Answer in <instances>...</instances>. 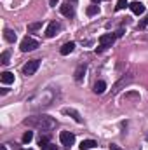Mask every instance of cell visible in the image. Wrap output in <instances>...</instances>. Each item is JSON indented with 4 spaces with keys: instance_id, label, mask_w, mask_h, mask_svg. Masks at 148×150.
<instances>
[{
    "instance_id": "1",
    "label": "cell",
    "mask_w": 148,
    "mask_h": 150,
    "mask_svg": "<svg viewBox=\"0 0 148 150\" xmlns=\"http://www.w3.org/2000/svg\"><path fill=\"white\" fill-rule=\"evenodd\" d=\"M23 122H25V126L42 129V131H51L56 127V120L51 115H32V117H26Z\"/></svg>"
},
{
    "instance_id": "2",
    "label": "cell",
    "mask_w": 148,
    "mask_h": 150,
    "mask_svg": "<svg viewBox=\"0 0 148 150\" xmlns=\"http://www.w3.org/2000/svg\"><path fill=\"white\" fill-rule=\"evenodd\" d=\"M21 51L23 52H28V51H33V49H37L38 47V42L35 40V38H32V37H25L23 40H21Z\"/></svg>"
},
{
    "instance_id": "3",
    "label": "cell",
    "mask_w": 148,
    "mask_h": 150,
    "mask_svg": "<svg viewBox=\"0 0 148 150\" xmlns=\"http://www.w3.org/2000/svg\"><path fill=\"white\" fill-rule=\"evenodd\" d=\"M113 40H115V33H105V35H101L99 37V47L96 49V51H103V49H106V47H110L111 44H113Z\"/></svg>"
},
{
    "instance_id": "4",
    "label": "cell",
    "mask_w": 148,
    "mask_h": 150,
    "mask_svg": "<svg viewBox=\"0 0 148 150\" xmlns=\"http://www.w3.org/2000/svg\"><path fill=\"white\" fill-rule=\"evenodd\" d=\"M38 67H40V61L38 59H32V61H28L23 67V74L26 75V77H32V75H35V72L38 70Z\"/></svg>"
},
{
    "instance_id": "5",
    "label": "cell",
    "mask_w": 148,
    "mask_h": 150,
    "mask_svg": "<svg viewBox=\"0 0 148 150\" xmlns=\"http://www.w3.org/2000/svg\"><path fill=\"white\" fill-rule=\"evenodd\" d=\"M132 80H134V77H132V74H129V75H124V77H122V79H120V80H118V82H117L115 86H113V89H111V93H113V94H117V93H118V91H120V89H122L124 86H127V84H131Z\"/></svg>"
},
{
    "instance_id": "6",
    "label": "cell",
    "mask_w": 148,
    "mask_h": 150,
    "mask_svg": "<svg viewBox=\"0 0 148 150\" xmlns=\"http://www.w3.org/2000/svg\"><path fill=\"white\" fill-rule=\"evenodd\" d=\"M59 142H61L63 147H72L73 142H75L73 133H70V131H61V134H59Z\"/></svg>"
},
{
    "instance_id": "7",
    "label": "cell",
    "mask_w": 148,
    "mask_h": 150,
    "mask_svg": "<svg viewBox=\"0 0 148 150\" xmlns=\"http://www.w3.org/2000/svg\"><path fill=\"white\" fill-rule=\"evenodd\" d=\"M59 30H61V25L56 23V21H52V23H49V26H47V30H45V37H49V38L56 37Z\"/></svg>"
},
{
    "instance_id": "8",
    "label": "cell",
    "mask_w": 148,
    "mask_h": 150,
    "mask_svg": "<svg viewBox=\"0 0 148 150\" xmlns=\"http://www.w3.org/2000/svg\"><path fill=\"white\" fill-rule=\"evenodd\" d=\"M59 11H61V14H63V16H66V18H73V16H75L73 5H70V2L61 4V5H59Z\"/></svg>"
},
{
    "instance_id": "9",
    "label": "cell",
    "mask_w": 148,
    "mask_h": 150,
    "mask_svg": "<svg viewBox=\"0 0 148 150\" xmlns=\"http://www.w3.org/2000/svg\"><path fill=\"white\" fill-rule=\"evenodd\" d=\"M129 7H131V11H132L134 14H138V16L145 12V5H143L141 2H138V0H136V2H132V4H131Z\"/></svg>"
},
{
    "instance_id": "10",
    "label": "cell",
    "mask_w": 148,
    "mask_h": 150,
    "mask_svg": "<svg viewBox=\"0 0 148 150\" xmlns=\"http://www.w3.org/2000/svg\"><path fill=\"white\" fill-rule=\"evenodd\" d=\"M63 113H65V115H70V117H73L75 122H78V124L82 122V117H80V113L77 112L75 108H63Z\"/></svg>"
},
{
    "instance_id": "11",
    "label": "cell",
    "mask_w": 148,
    "mask_h": 150,
    "mask_svg": "<svg viewBox=\"0 0 148 150\" xmlns=\"http://www.w3.org/2000/svg\"><path fill=\"white\" fill-rule=\"evenodd\" d=\"M0 80H2V84H12V82H14V74H11V72H2V74H0Z\"/></svg>"
},
{
    "instance_id": "12",
    "label": "cell",
    "mask_w": 148,
    "mask_h": 150,
    "mask_svg": "<svg viewBox=\"0 0 148 150\" xmlns=\"http://www.w3.org/2000/svg\"><path fill=\"white\" fill-rule=\"evenodd\" d=\"M73 49H75V44H73V42H66V44L59 49V52H61L63 56H68L70 52H73Z\"/></svg>"
},
{
    "instance_id": "13",
    "label": "cell",
    "mask_w": 148,
    "mask_h": 150,
    "mask_svg": "<svg viewBox=\"0 0 148 150\" xmlns=\"http://www.w3.org/2000/svg\"><path fill=\"white\" fill-rule=\"evenodd\" d=\"M106 91V82L105 80H98L96 84H94V93L96 94H103Z\"/></svg>"
},
{
    "instance_id": "14",
    "label": "cell",
    "mask_w": 148,
    "mask_h": 150,
    "mask_svg": "<svg viewBox=\"0 0 148 150\" xmlns=\"http://www.w3.org/2000/svg\"><path fill=\"white\" fill-rule=\"evenodd\" d=\"M85 70H87V67H85V65H80V67L75 70V80H77V82H80V80L84 79V75H85Z\"/></svg>"
},
{
    "instance_id": "15",
    "label": "cell",
    "mask_w": 148,
    "mask_h": 150,
    "mask_svg": "<svg viewBox=\"0 0 148 150\" xmlns=\"http://www.w3.org/2000/svg\"><path fill=\"white\" fill-rule=\"evenodd\" d=\"M98 143L94 142V140H84L82 143H80V150H91V149H94Z\"/></svg>"
},
{
    "instance_id": "16",
    "label": "cell",
    "mask_w": 148,
    "mask_h": 150,
    "mask_svg": "<svg viewBox=\"0 0 148 150\" xmlns=\"http://www.w3.org/2000/svg\"><path fill=\"white\" fill-rule=\"evenodd\" d=\"M4 38H5L7 42H16V33H14V30L5 28V30H4Z\"/></svg>"
},
{
    "instance_id": "17",
    "label": "cell",
    "mask_w": 148,
    "mask_h": 150,
    "mask_svg": "<svg viewBox=\"0 0 148 150\" xmlns=\"http://www.w3.org/2000/svg\"><path fill=\"white\" fill-rule=\"evenodd\" d=\"M85 12H87V16H94V14L99 12V7H98V5H89Z\"/></svg>"
},
{
    "instance_id": "18",
    "label": "cell",
    "mask_w": 148,
    "mask_h": 150,
    "mask_svg": "<svg viewBox=\"0 0 148 150\" xmlns=\"http://www.w3.org/2000/svg\"><path fill=\"white\" fill-rule=\"evenodd\" d=\"M32 140H33V131H26L23 134V143H30Z\"/></svg>"
},
{
    "instance_id": "19",
    "label": "cell",
    "mask_w": 148,
    "mask_h": 150,
    "mask_svg": "<svg viewBox=\"0 0 148 150\" xmlns=\"http://www.w3.org/2000/svg\"><path fill=\"white\" fill-rule=\"evenodd\" d=\"M147 26H148V14L141 19V21H140V23H138V28H140V30H145Z\"/></svg>"
},
{
    "instance_id": "20",
    "label": "cell",
    "mask_w": 148,
    "mask_h": 150,
    "mask_svg": "<svg viewBox=\"0 0 148 150\" xmlns=\"http://www.w3.org/2000/svg\"><path fill=\"white\" fill-rule=\"evenodd\" d=\"M0 63H2V65H7V63H9V52H7V51L2 52V56H0Z\"/></svg>"
},
{
    "instance_id": "21",
    "label": "cell",
    "mask_w": 148,
    "mask_h": 150,
    "mask_svg": "<svg viewBox=\"0 0 148 150\" xmlns=\"http://www.w3.org/2000/svg\"><path fill=\"white\" fill-rule=\"evenodd\" d=\"M124 98H125V100H140V94H138V93H127Z\"/></svg>"
},
{
    "instance_id": "22",
    "label": "cell",
    "mask_w": 148,
    "mask_h": 150,
    "mask_svg": "<svg viewBox=\"0 0 148 150\" xmlns=\"http://www.w3.org/2000/svg\"><path fill=\"white\" fill-rule=\"evenodd\" d=\"M38 145H40V147L49 145V138H47V136H40V138H38Z\"/></svg>"
},
{
    "instance_id": "23",
    "label": "cell",
    "mask_w": 148,
    "mask_h": 150,
    "mask_svg": "<svg viewBox=\"0 0 148 150\" xmlns=\"http://www.w3.org/2000/svg\"><path fill=\"white\" fill-rule=\"evenodd\" d=\"M42 26V23H32V25H28V32H35Z\"/></svg>"
},
{
    "instance_id": "24",
    "label": "cell",
    "mask_w": 148,
    "mask_h": 150,
    "mask_svg": "<svg viewBox=\"0 0 148 150\" xmlns=\"http://www.w3.org/2000/svg\"><path fill=\"white\" fill-rule=\"evenodd\" d=\"M125 5H127V0H117V7H115V9L120 11V9H124Z\"/></svg>"
},
{
    "instance_id": "25",
    "label": "cell",
    "mask_w": 148,
    "mask_h": 150,
    "mask_svg": "<svg viewBox=\"0 0 148 150\" xmlns=\"http://www.w3.org/2000/svg\"><path fill=\"white\" fill-rule=\"evenodd\" d=\"M42 150H56V145H52V143H49V145H45V147H42Z\"/></svg>"
},
{
    "instance_id": "26",
    "label": "cell",
    "mask_w": 148,
    "mask_h": 150,
    "mask_svg": "<svg viewBox=\"0 0 148 150\" xmlns=\"http://www.w3.org/2000/svg\"><path fill=\"white\" fill-rule=\"evenodd\" d=\"M110 150H122V149H120L118 145H115V143H111V145H110Z\"/></svg>"
},
{
    "instance_id": "27",
    "label": "cell",
    "mask_w": 148,
    "mask_h": 150,
    "mask_svg": "<svg viewBox=\"0 0 148 150\" xmlns=\"http://www.w3.org/2000/svg\"><path fill=\"white\" fill-rule=\"evenodd\" d=\"M115 37H122V28H118V30L115 32Z\"/></svg>"
},
{
    "instance_id": "28",
    "label": "cell",
    "mask_w": 148,
    "mask_h": 150,
    "mask_svg": "<svg viewBox=\"0 0 148 150\" xmlns=\"http://www.w3.org/2000/svg\"><path fill=\"white\" fill-rule=\"evenodd\" d=\"M0 150H7V147L5 145H0Z\"/></svg>"
},
{
    "instance_id": "29",
    "label": "cell",
    "mask_w": 148,
    "mask_h": 150,
    "mask_svg": "<svg viewBox=\"0 0 148 150\" xmlns=\"http://www.w3.org/2000/svg\"><path fill=\"white\" fill-rule=\"evenodd\" d=\"M51 2V5H56V0H49Z\"/></svg>"
},
{
    "instance_id": "30",
    "label": "cell",
    "mask_w": 148,
    "mask_h": 150,
    "mask_svg": "<svg viewBox=\"0 0 148 150\" xmlns=\"http://www.w3.org/2000/svg\"><path fill=\"white\" fill-rule=\"evenodd\" d=\"M92 2H101V0H92Z\"/></svg>"
},
{
    "instance_id": "31",
    "label": "cell",
    "mask_w": 148,
    "mask_h": 150,
    "mask_svg": "<svg viewBox=\"0 0 148 150\" xmlns=\"http://www.w3.org/2000/svg\"><path fill=\"white\" fill-rule=\"evenodd\" d=\"M21 150H32V149H21Z\"/></svg>"
},
{
    "instance_id": "32",
    "label": "cell",
    "mask_w": 148,
    "mask_h": 150,
    "mask_svg": "<svg viewBox=\"0 0 148 150\" xmlns=\"http://www.w3.org/2000/svg\"><path fill=\"white\" fill-rule=\"evenodd\" d=\"M72 2H77V0H72Z\"/></svg>"
}]
</instances>
